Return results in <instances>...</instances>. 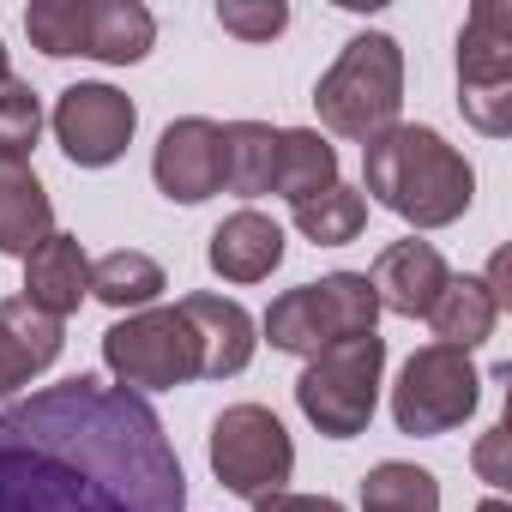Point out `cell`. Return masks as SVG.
<instances>
[{
    "instance_id": "1",
    "label": "cell",
    "mask_w": 512,
    "mask_h": 512,
    "mask_svg": "<svg viewBox=\"0 0 512 512\" xmlns=\"http://www.w3.org/2000/svg\"><path fill=\"white\" fill-rule=\"evenodd\" d=\"M0 512H187L163 416L97 374L0 410Z\"/></svg>"
},
{
    "instance_id": "2",
    "label": "cell",
    "mask_w": 512,
    "mask_h": 512,
    "mask_svg": "<svg viewBox=\"0 0 512 512\" xmlns=\"http://www.w3.org/2000/svg\"><path fill=\"white\" fill-rule=\"evenodd\" d=\"M362 175H368V193L416 229H446L476 199V169L434 127H416V121H398L380 139H368Z\"/></svg>"
},
{
    "instance_id": "3",
    "label": "cell",
    "mask_w": 512,
    "mask_h": 512,
    "mask_svg": "<svg viewBox=\"0 0 512 512\" xmlns=\"http://www.w3.org/2000/svg\"><path fill=\"white\" fill-rule=\"evenodd\" d=\"M398 103H404V49L386 31H362L344 43V55L332 61V73L314 85V109L338 139H380L386 127H398Z\"/></svg>"
},
{
    "instance_id": "4",
    "label": "cell",
    "mask_w": 512,
    "mask_h": 512,
    "mask_svg": "<svg viewBox=\"0 0 512 512\" xmlns=\"http://www.w3.org/2000/svg\"><path fill=\"white\" fill-rule=\"evenodd\" d=\"M380 320L368 272H332L320 284H296L266 308V338L284 356H320L344 338H368Z\"/></svg>"
},
{
    "instance_id": "5",
    "label": "cell",
    "mask_w": 512,
    "mask_h": 512,
    "mask_svg": "<svg viewBox=\"0 0 512 512\" xmlns=\"http://www.w3.org/2000/svg\"><path fill=\"white\" fill-rule=\"evenodd\" d=\"M380 368H386V338H344L320 356H308L302 380H296V404L302 416L326 434V440H356L374 422L380 404Z\"/></svg>"
},
{
    "instance_id": "6",
    "label": "cell",
    "mask_w": 512,
    "mask_h": 512,
    "mask_svg": "<svg viewBox=\"0 0 512 512\" xmlns=\"http://www.w3.org/2000/svg\"><path fill=\"white\" fill-rule=\"evenodd\" d=\"M103 368L127 386V392H175L187 380L205 374L199 362V332L187 326L181 308H145L127 314L121 326L103 332Z\"/></svg>"
},
{
    "instance_id": "7",
    "label": "cell",
    "mask_w": 512,
    "mask_h": 512,
    "mask_svg": "<svg viewBox=\"0 0 512 512\" xmlns=\"http://www.w3.org/2000/svg\"><path fill=\"white\" fill-rule=\"evenodd\" d=\"M458 109L476 133H512V7L476 0L458 37Z\"/></svg>"
},
{
    "instance_id": "8",
    "label": "cell",
    "mask_w": 512,
    "mask_h": 512,
    "mask_svg": "<svg viewBox=\"0 0 512 512\" xmlns=\"http://www.w3.org/2000/svg\"><path fill=\"white\" fill-rule=\"evenodd\" d=\"M211 470L229 494L266 500V494H284L296 470V446L266 404H229L211 422Z\"/></svg>"
},
{
    "instance_id": "9",
    "label": "cell",
    "mask_w": 512,
    "mask_h": 512,
    "mask_svg": "<svg viewBox=\"0 0 512 512\" xmlns=\"http://www.w3.org/2000/svg\"><path fill=\"white\" fill-rule=\"evenodd\" d=\"M476 398H482V380L470 356L452 344H422L392 386V422L398 434H452L476 410Z\"/></svg>"
},
{
    "instance_id": "10",
    "label": "cell",
    "mask_w": 512,
    "mask_h": 512,
    "mask_svg": "<svg viewBox=\"0 0 512 512\" xmlns=\"http://www.w3.org/2000/svg\"><path fill=\"white\" fill-rule=\"evenodd\" d=\"M139 109L115 85H67L55 103V139L79 169H109L133 145Z\"/></svg>"
},
{
    "instance_id": "11",
    "label": "cell",
    "mask_w": 512,
    "mask_h": 512,
    "mask_svg": "<svg viewBox=\"0 0 512 512\" xmlns=\"http://www.w3.org/2000/svg\"><path fill=\"white\" fill-rule=\"evenodd\" d=\"M151 175H157L163 199H175V205H199V199L223 193V127L205 115L169 121L157 139Z\"/></svg>"
},
{
    "instance_id": "12",
    "label": "cell",
    "mask_w": 512,
    "mask_h": 512,
    "mask_svg": "<svg viewBox=\"0 0 512 512\" xmlns=\"http://www.w3.org/2000/svg\"><path fill=\"white\" fill-rule=\"evenodd\" d=\"M446 260H440V247L434 241H392L380 260H374V272H368V284H374V302L380 308H392V314H404V320H428V308H434V296L446 290Z\"/></svg>"
},
{
    "instance_id": "13",
    "label": "cell",
    "mask_w": 512,
    "mask_h": 512,
    "mask_svg": "<svg viewBox=\"0 0 512 512\" xmlns=\"http://www.w3.org/2000/svg\"><path fill=\"white\" fill-rule=\"evenodd\" d=\"M205 260L223 284H260L284 266V229L266 217V211H235L211 229V247Z\"/></svg>"
},
{
    "instance_id": "14",
    "label": "cell",
    "mask_w": 512,
    "mask_h": 512,
    "mask_svg": "<svg viewBox=\"0 0 512 512\" xmlns=\"http://www.w3.org/2000/svg\"><path fill=\"white\" fill-rule=\"evenodd\" d=\"M55 356H61V320H49L25 296L0 302V398H13L43 368H55Z\"/></svg>"
},
{
    "instance_id": "15",
    "label": "cell",
    "mask_w": 512,
    "mask_h": 512,
    "mask_svg": "<svg viewBox=\"0 0 512 512\" xmlns=\"http://www.w3.org/2000/svg\"><path fill=\"white\" fill-rule=\"evenodd\" d=\"M91 296V260H85V247L79 235H49L31 260H25V302L43 308L49 320H67L79 314V302Z\"/></svg>"
},
{
    "instance_id": "16",
    "label": "cell",
    "mask_w": 512,
    "mask_h": 512,
    "mask_svg": "<svg viewBox=\"0 0 512 512\" xmlns=\"http://www.w3.org/2000/svg\"><path fill=\"white\" fill-rule=\"evenodd\" d=\"M55 235V205H49V187L37 181L31 163L19 157H0V253H31Z\"/></svg>"
},
{
    "instance_id": "17",
    "label": "cell",
    "mask_w": 512,
    "mask_h": 512,
    "mask_svg": "<svg viewBox=\"0 0 512 512\" xmlns=\"http://www.w3.org/2000/svg\"><path fill=\"white\" fill-rule=\"evenodd\" d=\"M187 326L199 332V362H205V380H229L253 362V314L241 302H223V296H187L181 302Z\"/></svg>"
},
{
    "instance_id": "18",
    "label": "cell",
    "mask_w": 512,
    "mask_h": 512,
    "mask_svg": "<svg viewBox=\"0 0 512 512\" xmlns=\"http://www.w3.org/2000/svg\"><path fill=\"white\" fill-rule=\"evenodd\" d=\"M428 326H434L440 344H452V350L470 356L476 344L494 338V326H500V302H494V290H488L482 278H446V290H440L434 308H428Z\"/></svg>"
},
{
    "instance_id": "19",
    "label": "cell",
    "mask_w": 512,
    "mask_h": 512,
    "mask_svg": "<svg viewBox=\"0 0 512 512\" xmlns=\"http://www.w3.org/2000/svg\"><path fill=\"white\" fill-rule=\"evenodd\" d=\"M326 187H338V151L314 127H284L278 133V163H272V193H284L290 205H308Z\"/></svg>"
},
{
    "instance_id": "20",
    "label": "cell",
    "mask_w": 512,
    "mask_h": 512,
    "mask_svg": "<svg viewBox=\"0 0 512 512\" xmlns=\"http://www.w3.org/2000/svg\"><path fill=\"white\" fill-rule=\"evenodd\" d=\"M157 43V19L139 0H91V25H85V55L109 61V67H133L145 61Z\"/></svg>"
},
{
    "instance_id": "21",
    "label": "cell",
    "mask_w": 512,
    "mask_h": 512,
    "mask_svg": "<svg viewBox=\"0 0 512 512\" xmlns=\"http://www.w3.org/2000/svg\"><path fill=\"white\" fill-rule=\"evenodd\" d=\"M91 296L115 314H145L157 296H163V266L139 247H115L91 266Z\"/></svg>"
},
{
    "instance_id": "22",
    "label": "cell",
    "mask_w": 512,
    "mask_h": 512,
    "mask_svg": "<svg viewBox=\"0 0 512 512\" xmlns=\"http://www.w3.org/2000/svg\"><path fill=\"white\" fill-rule=\"evenodd\" d=\"M272 163H278V133L266 121H229L223 127V187L241 199L272 193Z\"/></svg>"
},
{
    "instance_id": "23",
    "label": "cell",
    "mask_w": 512,
    "mask_h": 512,
    "mask_svg": "<svg viewBox=\"0 0 512 512\" xmlns=\"http://www.w3.org/2000/svg\"><path fill=\"white\" fill-rule=\"evenodd\" d=\"M362 512H440V482L422 464L386 458L362 476Z\"/></svg>"
},
{
    "instance_id": "24",
    "label": "cell",
    "mask_w": 512,
    "mask_h": 512,
    "mask_svg": "<svg viewBox=\"0 0 512 512\" xmlns=\"http://www.w3.org/2000/svg\"><path fill=\"white\" fill-rule=\"evenodd\" d=\"M296 211V229L314 241V247H344V241H356L362 235V223H368V199L356 193V187H326L320 199H308V205H290Z\"/></svg>"
},
{
    "instance_id": "25",
    "label": "cell",
    "mask_w": 512,
    "mask_h": 512,
    "mask_svg": "<svg viewBox=\"0 0 512 512\" xmlns=\"http://www.w3.org/2000/svg\"><path fill=\"white\" fill-rule=\"evenodd\" d=\"M85 25H91V0H31L25 7V37L49 61L85 55Z\"/></svg>"
},
{
    "instance_id": "26",
    "label": "cell",
    "mask_w": 512,
    "mask_h": 512,
    "mask_svg": "<svg viewBox=\"0 0 512 512\" xmlns=\"http://www.w3.org/2000/svg\"><path fill=\"white\" fill-rule=\"evenodd\" d=\"M37 133H43V103H37V91L25 85V79H0V157H19L25 163V151L37 145Z\"/></svg>"
},
{
    "instance_id": "27",
    "label": "cell",
    "mask_w": 512,
    "mask_h": 512,
    "mask_svg": "<svg viewBox=\"0 0 512 512\" xmlns=\"http://www.w3.org/2000/svg\"><path fill=\"white\" fill-rule=\"evenodd\" d=\"M217 25L241 43H272L290 25V7L284 0H217Z\"/></svg>"
},
{
    "instance_id": "28",
    "label": "cell",
    "mask_w": 512,
    "mask_h": 512,
    "mask_svg": "<svg viewBox=\"0 0 512 512\" xmlns=\"http://www.w3.org/2000/svg\"><path fill=\"white\" fill-rule=\"evenodd\" d=\"M506 440H512V428L506 422H494L488 428V440L476 446V470H482V482H494V488H506L512 476H506Z\"/></svg>"
},
{
    "instance_id": "29",
    "label": "cell",
    "mask_w": 512,
    "mask_h": 512,
    "mask_svg": "<svg viewBox=\"0 0 512 512\" xmlns=\"http://www.w3.org/2000/svg\"><path fill=\"white\" fill-rule=\"evenodd\" d=\"M253 512H350V506L332 494H266V500H253Z\"/></svg>"
},
{
    "instance_id": "30",
    "label": "cell",
    "mask_w": 512,
    "mask_h": 512,
    "mask_svg": "<svg viewBox=\"0 0 512 512\" xmlns=\"http://www.w3.org/2000/svg\"><path fill=\"white\" fill-rule=\"evenodd\" d=\"M476 512H506V500H500V494H494V500H482V506H476Z\"/></svg>"
},
{
    "instance_id": "31",
    "label": "cell",
    "mask_w": 512,
    "mask_h": 512,
    "mask_svg": "<svg viewBox=\"0 0 512 512\" xmlns=\"http://www.w3.org/2000/svg\"><path fill=\"white\" fill-rule=\"evenodd\" d=\"M0 79H7V43H0Z\"/></svg>"
}]
</instances>
